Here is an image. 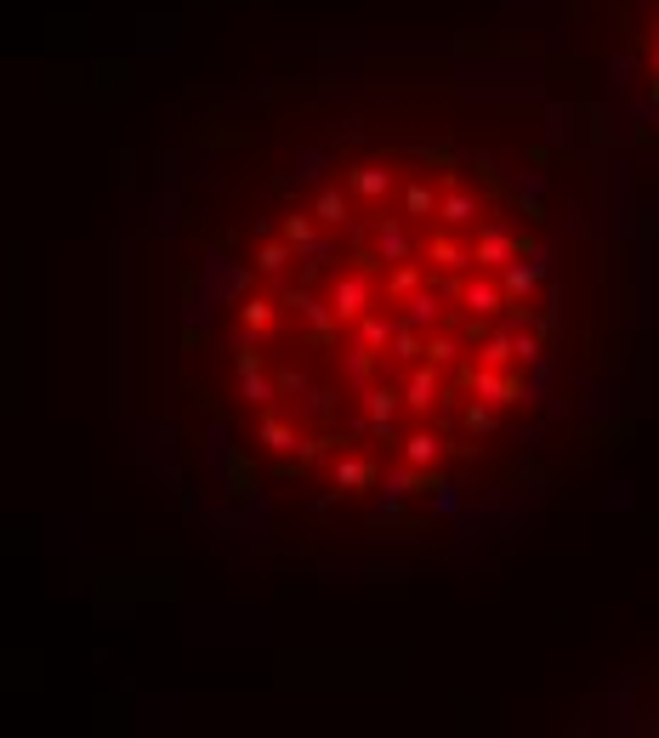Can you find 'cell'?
Returning a JSON list of instances; mask_svg holds the SVG:
<instances>
[{"instance_id": "7a4b0ae2", "label": "cell", "mask_w": 659, "mask_h": 738, "mask_svg": "<svg viewBox=\"0 0 659 738\" xmlns=\"http://www.w3.org/2000/svg\"><path fill=\"white\" fill-rule=\"evenodd\" d=\"M631 74L659 120V0H631Z\"/></svg>"}, {"instance_id": "6da1fadb", "label": "cell", "mask_w": 659, "mask_h": 738, "mask_svg": "<svg viewBox=\"0 0 659 738\" xmlns=\"http://www.w3.org/2000/svg\"><path fill=\"white\" fill-rule=\"evenodd\" d=\"M160 358L233 506L410 540L506 489L591 352L597 250L552 125L461 80H285L188 142Z\"/></svg>"}]
</instances>
